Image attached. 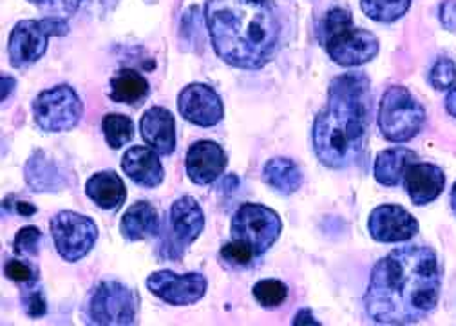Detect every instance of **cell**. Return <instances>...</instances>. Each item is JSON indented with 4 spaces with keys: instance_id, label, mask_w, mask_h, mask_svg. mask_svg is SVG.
<instances>
[{
    "instance_id": "e0dca14e",
    "label": "cell",
    "mask_w": 456,
    "mask_h": 326,
    "mask_svg": "<svg viewBox=\"0 0 456 326\" xmlns=\"http://www.w3.org/2000/svg\"><path fill=\"white\" fill-rule=\"evenodd\" d=\"M122 169L134 183L147 189L158 187L165 178L158 152L151 147H131L124 154Z\"/></svg>"
},
{
    "instance_id": "d4e9b609",
    "label": "cell",
    "mask_w": 456,
    "mask_h": 326,
    "mask_svg": "<svg viewBox=\"0 0 456 326\" xmlns=\"http://www.w3.org/2000/svg\"><path fill=\"white\" fill-rule=\"evenodd\" d=\"M411 6V0H361L362 12L375 22L391 24L403 19Z\"/></svg>"
},
{
    "instance_id": "8d00e7d4",
    "label": "cell",
    "mask_w": 456,
    "mask_h": 326,
    "mask_svg": "<svg viewBox=\"0 0 456 326\" xmlns=\"http://www.w3.org/2000/svg\"><path fill=\"white\" fill-rule=\"evenodd\" d=\"M294 324H319V321H315L314 315H312V312H310L308 308H305V310H301V312L296 315Z\"/></svg>"
},
{
    "instance_id": "4316f807",
    "label": "cell",
    "mask_w": 456,
    "mask_h": 326,
    "mask_svg": "<svg viewBox=\"0 0 456 326\" xmlns=\"http://www.w3.org/2000/svg\"><path fill=\"white\" fill-rule=\"evenodd\" d=\"M254 297L265 308H277L289 297V289L279 280H263L254 287Z\"/></svg>"
},
{
    "instance_id": "4dcf8cb0",
    "label": "cell",
    "mask_w": 456,
    "mask_h": 326,
    "mask_svg": "<svg viewBox=\"0 0 456 326\" xmlns=\"http://www.w3.org/2000/svg\"><path fill=\"white\" fill-rule=\"evenodd\" d=\"M37 6L47 15V17H71L78 6L80 0H38Z\"/></svg>"
},
{
    "instance_id": "7402d4cb",
    "label": "cell",
    "mask_w": 456,
    "mask_h": 326,
    "mask_svg": "<svg viewBox=\"0 0 456 326\" xmlns=\"http://www.w3.org/2000/svg\"><path fill=\"white\" fill-rule=\"evenodd\" d=\"M122 236L129 241H142L159 232V217L149 201L131 205L122 217Z\"/></svg>"
},
{
    "instance_id": "5b68a950",
    "label": "cell",
    "mask_w": 456,
    "mask_h": 326,
    "mask_svg": "<svg viewBox=\"0 0 456 326\" xmlns=\"http://www.w3.org/2000/svg\"><path fill=\"white\" fill-rule=\"evenodd\" d=\"M426 124V109L404 87L391 86L379 105V129L393 143L413 140Z\"/></svg>"
},
{
    "instance_id": "3957f363",
    "label": "cell",
    "mask_w": 456,
    "mask_h": 326,
    "mask_svg": "<svg viewBox=\"0 0 456 326\" xmlns=\"http://www.w3.org/2000/svg\"><path fill=\"white\" fill-rule=\"evenodd\" d=\"M371 126V84L364 73H345L331 80L328 102L317 115L312 138L322 166L346 169L355 163Z\"/></svg>"
},
{
    "instance_id": "836d02e7",
    "label": "cell",
    "mask_w": 456,
    "mask_h": 326,
    "mask_svg": "<svg viewBox=\"0 0 456 326\" xmlns=\"http://www.w3.org/2000/svg\"><path fill=\"white\" fill-rule=\"evenodd\" d=\"M440 22L445 29L456 31V0H445L440 6Z\"/></svg>"
},
{
    "instance_id": "f35d334b",
    "label": "cell",
    "mask_w": 456,
    "mask_h": 326,
    "mask_svg": "<svg viewBox=\"0 0 456 326\" xmlns=\"http://www.w3.org/2000/svg\"><path fill=\"white\" fill-rule=\"evenodd\" d=\"M451 210L456 216V183L452 185V191H451Z\"/></svg>"
},
{
    "instance_id": "1f68e13d",
    "label": "cell",
    "mask_w": 456,
    "mask_h": 326,
    "mask_svg": "<svg viewBox=\"0 0 456 326\" xmlns=\"http://www.w3.org/2000/svg\"><path fill=\"white\" fill-rule=\"evenodd\" d=\"M4 272H6V278L20 285H35L37 281L35 270L26 261H20V259H10L4 266Z\"/></svg>"
},
{
    "instance_id": "d6986e66",
    "label": "cell",
    "mask_w": 456,
    "mask_h": 326,
    "mask_svg": "<svg viewBox=\"0 0 456 326\" xmlns=\"http://www.w3.org/2000/svg\"><path fill=\"white\" fill-rule=\"evenodd\" d=\"M86 194L103 210H118L127 198V189L117 173L102 171L87 180Z\"/></svg>"
},
{
    "instance_id": "f546056e",
    "label": "cell",
    "mask_w": 456,
    "mask_h": 326,
    "mask_svg": "<svg viewBox=\"0 0 456 326\" xmlns=\"http://www.w3.org/2000/svg\"><path fill=\"white\" fill-rule=\"evenodd\" d=\"M221 257L231 265H243L245 266L256 257V252L247 243L232 240L231 243H226L221 249Z\"/></svg>"
},
{
    "instance_id": "4fadbf2b",
    "label": "cell",
    "mask_w": 456,
    "mask_h": 326,
    "mask_svg": "<svg viewBox=\"0 0 456 326\" xmlns=\"http://www.w3.org/2000/svg\"><path fill=\"white\" fill-rule=\"evenodd\" d=\"M42 20H22L19 22L8 40L10 62L17 69H24L38 62L47 49V38Z\"/></svg>"
},
{
    "instance_id": "f1b7e54d",
    "label": "cell",
    "mask_w": 456,
    "mask_h": 326,
    "mask_svg": "<svg viewBox=\"0 0 456 326\" xmlns=\"http://www.w3.org/2000/svg\"><path fill=\"white\" fill-rule=\"evenodd\" d=\"M42 232L37 227H24L15 236V252L20 256H37L40 250Z\"/></svg>"
},
{
    "instance_id": "5bb4252c",
    "label": "cell",
    "mask_w": 456,
    "mask_h": 326,
    "mask_svg": "<svg viewBox=\"0 0 456 326\" xmlns=\"http://www.w3.org/2000/svg\"><path fill=\"white\" fill-rule=\"evenodd\" d=\"M226 169V154L216 142L201 140L187 152V175L196 185L214 183Z\"/></svg>"
},
{
    "instance_id": "44dd1931",
    "label": "cell",
    "mask_w": 456,
    "mask_h": 326,
    "mask_svg": "<svg viewBox=\"0 0 456 326\" xmlns=\"http://www.w3.org/2000/svg\"><path fill=\"white\" fill-rule=\"evenodd\" d=\"M263 182L282 196L297 192L303 185V171L290 158H272L263 167Z\"/></svg>"
},
{
    "instance_id": "e575fe53",
    "label": "cell",
    "mask_w": 456,
    "mask_h": 326,
    "mask_svg": "<svg viewBox=\"0 0 456 326\" xmlns=\"http://www.w3.org/2000/svg\"><path fill=\"white\" fill-rule=\"evenodd\" d=\"M0 80H3V102L6 103V100L12 96L17 84L12 77H6V75H3V78H0Z\"/></svg>"
},
{
    "instance_id": "83f0119b",
    "label": "cell",
    "mask_w": 456,
    "mask_h": 326,
    "mask_svg": "<svg viewBox=\"0 0 456 326\" xmlns=\"http://www.w3.org/2000/svg\"><path fill=\"white\" fill-rule=\"evenodd\" d=\"M429 82L436 91H449L456 87V62L447 57L438 59L429 73Z\"/></svg>"
},
{
    "instance_id": "ffe728a7",
    "label": "cell",
    "mask_w": 456,
    "mask_h": 326,
    "mask_svg": "<svg viewBox=\"0 0 456 326\" xmlns=\"http://www.w3.org/2000/svg\"><path fill=\"white\" fill-rule=\"evenodd\" d=\"M417 152L406 147H393L379 152L375 159V180L384 187H396L403 182L406 169L417 161Z\"/></svg>"
},
{
    "instance_id": "52a82bcc",
    "label": "cell",
    "mask_w": 456,
    "mask_h": 326,
    "mask_svg": "<svg viewBox=\"0 0 456 326\" xmlns=\"http://www.w3.org/2000/svg\"><path fill=\"white\" fill-rule=\"evenodd\" d=\"M282 222L275 210L257 205H241L232 217V240L247 243L256 256L265 254L281 236Z\"/></svg>"
},
{
    "instance_id": "6da1fadb",
    "label": "cell",
    "mask_w": 456,
    "mask_h": 326,
    "mask_svg": "<svg viewBox=\"0 0 456 326\" xmlns=\"http://www.w3.org/2000/svg\"><path fill=\"white\" fill-rule=\"evenodd\" d=\"M442 270L433 249L408 245L391 250L371 272L364 308L377 324H413L438 305Z\"/></svg>"
},
{
    "instance_id": "8992f818",
    "label": "cell",
    "mask_w": 456,
    "mask_h": 326,
    "mask_svg": "<svg viewBox=\"0 0 456 326\" xmlns=\"http://www.w3.org/2000/svg\"><path fill=\"white\" fill-rule=\"evenodd\" d=\"M84 115L80 96L71 86H56L42 91L33 102L35 124L47 133H64L78 126Z\"/></svg>"
},
{
    "instance_id": "ba28073f",
    "label": "cell",
    "mask_w": 456,
    "mask_h": 326,
    "mask_svg": "<svg viewBox=\"0 0 456 326\" xmlns=\"http://www.w3.org/2000/svg\"><path fill=\"white\" fill-rule=\"evenodd\" d=\"M49 229L56 250L64 261L69 263L84 259L93 250L98 238V229L91 217L73 210L54 214L49 222Z\"/></svg>"
},
{
    "instance_id": "ac0fdd59",
    "label": "cell",
    "mask_w": 456,
    "mask_h": 326,
    "mask_svg": "<svg viewBox=\"0 0 456 326\" xmlns=\"http://www.w3.org/2000/svg\"><path fill=\"white\" fill-rule=\"evenodd\" d=\"M170 225H173L175 238L182 247L194 243L205 227V216L200 203L192 196L176 200L170 210Z\"/></svg>"
},
{
    "instance_id": "cb8c5ba5",
    "label": "cell",
    "mask_w": 456,
    "mask_h": 326,
    "mask_svg": "<svg viewBox=\"0 0 456 326\" xmlns=\"http://www.w3.org/2000/svg\"><path fill=\"white\" fill-rule=\"evenodd\" d=\"M26 180L33 187V191H38V192L56 191L61 185L59 171H56L54 163L49 158H45L42 151H38L35 156L29 158L26 166Z\"/></svg>"
},
{
    "instance_id": "9a60e30c",
    "label": "cell",
    "mask_w": 456,
    "mask_h": 326,
    "mask_svg": "<svg viewBox=\"0 0 456 326\" xmlns=\"http://www.w3.org/2000/svg\"><path fill=\"white\" fill-rule=\"evenodd\" d=\"M406 189L411 201L419 207L435 201L445 185V175L433 163H411L404 175Z\"/></svg>"
},
{
    "instance_id": "7a4b0ae2",
    "label": "cell",
    "mask_w": 456,
    "mask_h": 326,
    "mask_svg": "<svg viewBox=\"0 0 456 326\" xmlns=\"http://www.w3.org/2000/svg\"><path fill=\"white\" fill-rule=\"evenodd\" d=\"M205 20L217 57L240 69H259L277 49L281 24L273 0H207Z\"/></svg>"
},
{
    "instance_id": "2e32d148",
    "label": "cell",
    "mask_w": 456,
    "mask_h": 326,
    "mask_svg": "<svg viewBox=\"0 0 456 326\" xmlns=\"http://www.w3.org/2000/svg\"><path fill=\"white\" fill-rule=\"evenodd\" d=\"M140 131L145 143L158 154H173L176 149L175 117L163 107H152L142 117Z\"/></svg>"
},
{
    "instance_id": "484cf974",
    "label": "cell",
    "mask_w": 456,
    "mask_h": 326,
    "mask_svg": "<svg viewBox=\"0 0 456 326\" xmlns=\"http://www.w3.org/2000/svg\"><path fill=\"white\" fill-rule=\"evenodd\" d=\"M102 131H103L105 142L112 149H120L133 140L134 124L126 115H107L102 122Z\"/></svg>"
},
{
    "instance_id": "d6a6232c",
    "label": "cell",
    "mask_w": 456,
    "mask_h": 326,
    "mask_svg": "<svg viewBox=\"0 0 456 326\" xmlns=\"http://www.w3.org/2000/svg\"><path fill=\"white\" fill-rule=\"evenodd\" d=\"M22 303H24V308L28 312L29 317H42L47 310V305H45V297L42 294L40 289H29L24 297H22Z\"/></svg>"
},
{
    "instance_id": "277c9868",
    "label": "cell",
    "mask_w": 456,
    "mask_h": 326,
    "mask_svg": "<svg viewBox=\"0 0 456 326\" xmlns=\"http://www.w3.org/2000/svg\"><path fill=\"white\" fill-rule=\"evenodd\" d=\"M319 42L330 59L342 68H357L373 61L379 53L377 37L354 24L348 10L333 8L326 13L317 29Z\"/></svg>"
},
{
    "instance_id": "603a6c76",
    "label": "cell",
    "mask_w": 456,
    "mask_h": 326,
    "mask_svg": "<svg viewBox=\"0 0 456 326\" xmlns=\"http://www.w3.org/2000/svg\"><path fill=\"white\" fill-rule=\"evenodd\" d=\"M149 94V82L133 69H122L110 80V98L118 103L140 105Z\"/></svg>"
},
{
    "instance_id": "30bf717a",
    "label": "cell",
    "mask_w": 456,
    "mask_h": 326,
    "mask_svg": "<svg viewBox=\"0 0 456 326\" xmlns=\"http://www.w3.org/2000/svg\"><path fill=\"white\" fill-rule=\"evenodd\" d=\"M147 289L168 305L185 306L200 301L207 290V280L198 272L178 276L170 270H159L149 276Z\"/></svg>"
},
{
    "instance_id": "d590c367",
    "label": "cell",
    "mask_w": 456,
    "mask_h": 326,
    "mask_svg": "<svg viewBox=\"0 0 456 326\" xmlns=\"http://www.w3.org/2000/svg\"><path fill=\"white\" fill-rule=\"evenodd\" d=\"M445 109L451 117L456 118V87L449 89V93L445 96Z\"/></svg>"
},
{
    "instance_id": "ab89813d",
    "label": "cell",
    "mask_w": 456,
    "mask_h": 326,
    "mask_svg": "<svg viewBox=\"0 0 456 326\" xmlns=\"http://www.w3.org/2000/svg\"><path fill=\"white\" fill-rule=\"evenodd\" d=\"M28 3H31V4H37V3H38V0H28Z\"/></svg>"
},
{
    "instance_id": "9c48e42d",
    "label": "cell",
    "mask_w": 456,
    "mask_h": 326,
    "mask_svg": "<svg viewBox=\"0 0 456 326\" xmlns=\"http://www.w3.org/2000/svg\"><path fill=\"white\" fill-rule=\"evenodd\" d=\"M138 296L118 281H102L91 297L89 317L94 324L127 326L134 324Z\"/></svg>"
},
{
    "instance_id": "7c38bea8",
    "label": "cell",
    "mask_w": 456,
    "mask_h": 326,
    "mask_svg": "<svg viewBox=\"0 0 456 326\" xmlns=\"http://www.w3.org/2000/svg\"><path fill=\"white\" fill-rule=\"evenodd\" d=\"M182 117L200 127H214L224 117V107L219 94L205 84H191L178 96Z\"/></svg>"
},
{
    "instance_id": "74e56055",
    "label": "cell",
    "mask_w": 456,
    "mask_h": 326,
    "mask_svg": "<svg viewBox=\"0 0 456 326\" xmlns=\"http://www.w3.org/2000/svg\"><path fill=\"white\" fill-rule=\"evenodd\" d=\"M19 212L24 214V216H31V214L37 212V208L31 207V205H28V203H19Z\"/></svg>"
},
{
    "instance_id": "8fae6325",
    "label": "cell",
    "mask_w": 456,
    "mask_h": 326,
    "mask_svg": "<svg viewBox=\"0 0 456 326\" xmlns=\"http://www.w3.org/2000/svg\"><path fill=\"white\" fill-rule=\"evenodd\" d=\"M370 234L380 243L410 241L419 234V222L401 205H380L370 214Z\"/></svg>"
}]
</instances>
